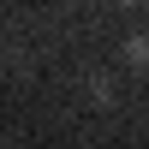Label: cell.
Instances as JSON below:
<instances>
[{
  "mask_svg": "<svg viewBox=\"0 0 149 149\" xmlns=\"http://www.w3.org/2000/svg\"><path fill=\"white\" fill-rule=\"evenodd\" d=\"M119 6H137V0H119Z\"/></svg>",
  "mask_w": 149,
  "mask_h": 149,
  "instance_id": "cell-2",
  "label": "cell"
},
{
  "mask_svg": "<svg viewBox=\"0 0 149 149\" xmlns=\"http://www.w3.org/2000/svg\"><path fill=\"white\" fill-rule=\"evenodd\" d=\"M125 66L149 78V36H125Z\"/></svg>",
  "mask_w": 149,
  "mask_h": 149,
  "instance_id": "cell-1",
  "label": "cell"
}]
</instances>
